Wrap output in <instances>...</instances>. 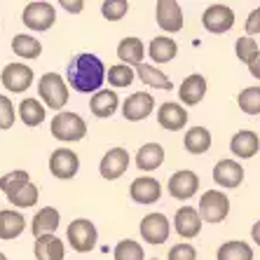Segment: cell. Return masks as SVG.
<instances>
[{
	"instance_id": "23",
	"label": "cell",
	"mask_w": 260,
	"mask_h": 260,
	"mask_svg": "<svg viewBox=\"0 0 260 260\" xmlns=\"http://www.w3.org/2000/svg\"><path fill=\"white\" fill-rule=\"evenodd\" d=\"M59 228V211L52 209V206H45L36 213L33 218V225H30V232L33 237H43V235H54V230Z\"/></svg>"
},
{
	"instance_id": "30",
	"label": "cell",
	"mask_w": 260,
	"mask_h": 260,
	"mask_svg": "<svg viewBox=\"0 0 260 260\" xmlns=\"http://www.w3.org/2000/svg\"><path fill=\"white\" fill-rule=\"evenodd\" d=\"M185 150L192 152V155H204L209 148H211V134L204 127H192L185 134Z\"/></svg>"
},
{
	"instance_id": "34",
	"label": "cell",
	"mask_w": 260,
	"mask_h": 260,
	"mask_svg": "<svg viewBox=\"0 0 260 260\" xmlns=\"http://www.w3.org/2000/svg\"><path fill=\"white\" fill-rule=\"evenodd\" d=\"M237 101L246 115H260V87H246Z\"/></svg>"
},
{
	"instance_id": "10",
	"label": "cell",
	"mask_w": 260,
	"mask_h": 260,
	"mask_svg": "<svg viewBox=\"0 0 260 260\" xmlns=\"http://www.w3.org/2000/svg\"><path fill=\"white\" fill-rule=\"evenodd\" d=\"M127 169H129V152L124 148H110L103 155L101 167H99V171H101V176L106 181H115Z\"/></svg>"
},
{
	"instance_id": "22",
	"label": "cell",
	"mask_w": 260,
	"mask_h": 260,
	"mask_svg": "<svg viewBox=\"0 0 260 260\" xmlns=\"http://www.w3.org/2000/svg\"><path fill=\"white\" fill-rule=\"evenodd\" d=\"M117 106H120V99H117V94L113 89L96 91L89 101V108L96 117H113L115 115V110H117Z\"/></svg>"
},
{
	"instance_id": "35",
	"label": "cell",
	"mask_w": 260,
	"mask_h": 260,
	"mask_svg": "<svg viewBox=\"0 0 260 260\" xmlns=\"http://www.w3.org/2000/svg\"><path fill=\"white\" fill-rule=\"evenodd\" d=\"M115 260H143V248L134 239H122L115 246Z\"/></svg>"
},
{
	"instance_id": "13",
	"label": "cell",
	"mask_w": 260,
	"mask_h": 260,
	"mask_svg": "<svg viewBox=\"0 0 260 260\" xmlns=\"http://www.w3.org/2000/svg\"><path fill=\"white\" fill-rule=\"evenodd\" d=\"M204 28L211 33H228L235 24V12L228 5H211L202 17Z\"/></svg>"
},
{
	"instance_id": "40",
	"label": "cell",
	"mask_w": 260,
	"mask_h": 260,
	"mask_svg": "<svg viewBox=\"0 0 260 260\" xmlns=\"http://www.w3.org/2000/svg\"><path fill=\"white\" fill-rule=\"evenodd\" d=\"M14 124V103L0 94V129H10Z\"/></svg>"
},
{
	"instance_id": "43",
	"label": "cell",
	"mask_w": 260,
	"mask_h": 260,
	"mask_svg": "<svg viewBox=\"0 0 260 260\" xmlns=\"http://www.w3.org/2000/svg\"><path fill=\"white\" fill-rule=\"evenodd\" d=\"M61 7H66L68 12H73V14H78L80 10H82V3H80V0H75V3H68V0H61Z\"/></svg>"
},
{
	"instance_id": "9",
	"label": "cell",
	"mask_w": 260,
	"mask_h": 260,
	"mask_svg": "<svg viewBox=\"0 0 260 260\" xmlns=\"http://www.w3.org/2000/svg\"><path fill=\"white\" fill-rule=\"evenodd\" d=\"M3 87L10 91H26L33 85V68H28L26 63H10V66L3 68Z\"/></svg>"
},
{
	"instance_id": "45",
	"label": "cell",
	"mask_w": 260,
	"mask_h": 260,
	"mask_svg": "<svg viewBox=\"0 0 260 260\" xmlns=\"http://www.w3.org/2000/svg\"><path fill=\"white\" fill-rule=\"evenodd\" d=\"M251 237H253V242L260 246V220L253 225V230H251Z\"/></svg>"
},
{
	"instance_id": "2",
	"label": "cell",
	"mask_w": 260,
	"mask_h": 260,
	"mask_svg": "<svg viewBox=\"0 0 260 260\" xmlns=\"http://www.w3.org/2000/svg\"><path fill=\"white\" fill-rule=\"evenodd\" d=\"M38 94L52 110H61L68 101V87L59 73H45L38 82Z\"/></svg>"
},
{
	"instance_id": "39",
	"label": "cell",
	"mask_w": 260,
	"mask_h": 260,
	"mask_svg": "<svg viewBox=\"0 0 260 260\" xmlns=\"http://www.w3.org/2000/svg\"><path fill=\"white\" fill-rule=\"evenodd\" d=\"M7 200L12 202L14 206H19V209H28V206H33L38 202V188L33 185V183H28L24 190H19L17 194L7 197Z\"/></svg>"
},
{
	"instance_id": "24",
	"label": "cell",
	"mask_w": 260,
	"mask_h": 260,
	"mask_svg": "<svg viewBox=\"0 0 260 260\" xmlns=\"http://www.w3.org/2000/svg\"><path fill=\"white\" fill-rule=\"evenodd\" d=\"M26 230V218L19 211L3 209L0 211V239H17Z\"/></svg>"
},
{
	"instance_id": "21",
	"label": "cell",
	"mask_w": 260,
	"mask_h": 260,
	"mask_svg": "<svg viewBox=\"0 0 260 260\" xmlns=\"http://www.w3.org/2000/svg\"><path fill=\"white\" fill-rule=\"evenodd\" d=\"M148 54H150V59L155 61V63H169V61L178 54V45H176V40L169 36H157L150 40Z\"/></svg>"
},
{
	"instance_id": "36",
	"label": "cell",
	"mask_w": 260,
	"mask_h": 260,
	"mask_svg": "<svg viewBox=\"0 0 260 260\" xmlns=\"http://www.w3.org/2000/svg\"><path fill=\"white\" fill-rule=\"evenodd\" d=\"M108 82L113 87H129L134 82V68L124 66V63L110 66L108 68Z\"/></svg>"
},
{
	"instance_id": "7",
	"label": "cell",
	"mask_w": 260,
	"mask_h": 260,
	"mask_svg": "<svg viewBox=\"0 0 260 260\" xmlns=\"http://www.w3.org/2000/svg\"><path fill=\"white\" fill-rule=\"evenodd\" d=\"M80 169V159L71 148H56L49 157V171L52 176H56L59 181H71L73 176Z\"/></svg>"
},
{
	"instance_id": "11",
	"label": "cell",
	"mask_w": 260,
	"mask_h": 260,
	"mask_svg": "<svg viewBox=\"0 0 260 260\" xmlns=\"http://www.w3.org/2000/svg\"><path fill=\"white\" fill-rule=\"evenodd\" d=\"M141 235L148 244H164L169 239V220L164 213H150L141 220Z\"/></svg>"
},
{
	"instance_id": "37",
	"label": "cell",
	"mask_w": 260,
	"mask_h": 260,
	"mask_svg": "<svg viewBox=\"0 0 260 260\" xmlns=\"http://www.w3.org/2000/svg\"><path fill=\"white\" fill-rule=\"evenodd\" d=\"M237 56H239V61H244V63H251V61L258 56V43H255L251 36H244L237 40Z\"/></svg>"
},
{
	"instance_id": "17",
	"label": "cell",
	"mask_w": 260,
	"mask_h": 260,
	"mask_svg": "<svg viewBox=\"0 0 260 260\" xmlns=\"http://www.w3.org/2000/svg\"><path fill=\"white\" fill-rule=\"evenodd\" d=\"M157 24L162 30H169V33L183 28V12L176 0H159L157 3Z\"/></svg>"
},
{
	"instance_id": "5",
	"label": "cell",
	"mask_w": 260,
	"mask_h": 260,
	"mask_svg": "<svg viewBox=\"0 0 260 260\" xmlns=\"http://www.w3.org/2000/svg\"><path fill=\"white\" fill-rule=\"evenodd\" d=\"M230 213V200L220 190H206L200 200V216L206 223H220Z\"/></svg>"
},
{
	"instance_id": "41",
	"label": "cell",
	"mask_w": 260,
	"mask_h": 260,
	"mask_svg": "<svg viewBox=\"0 0 260 260\" xmlns=\"http://www.w3.org/2000/svg\"><path fill=\"white\" fill-rule=\"evenodd\" d=\"M169 260H197V251L190 244H176L169 251Z\"/></svg>"
},
{
	"instance_id": "16",
	"label": "cell",
	"mask_w": 260,
	"mask_h": 260,
	"mask_svg": "<svg viewBox=\"0 0 260 260\" xmlns=\"http://www.w3.org/2000/svg\"><path fill=\"white\" fill-rule=\"evenodd\" d=\"M213 181L223 188H239L244 181V169L239 162H232V159H220V162L213 167Z\"/></svg>"
},
{
	"instance_id": "28",
	"label": "cell",
	"mask_w": 260,
	"mask_h": 260,
	"mask_svg": "<svg viewBox=\"0 0 260 260\" xmlns=\"http://www.w3.org/2000/svg\"><path fill=\"white\" fill-rule=\"evenodd\" d=\"M45 115H47V110H45V106L40 101H36V99H24V101L19 103V117H21V122H24L26 127L43 124Z\"/></svg>"
},
{
	"instance_id": "19",
	"label": "cell",
	"mask_w": 260,
	"mask_h": 260,
	"mask_svg": "<svg viewBox=\"0 0 260 260\" xmlns=\"http://www.w3.org/2000/svg\"><path fill=\"white\" fill-rule=\"evenodd\" d=\"M206 94V80L202 75H188V78L183 80V85L178 87V96L185 106H197V103L204 99Z\"/></svg>"
},
{
	"instance_id": "42",
	"label": "cell",
	"mask_w": 260,
	"mask_h": 260,
	"mask_svg": "<svg viewBox=\"0 0 260 260\" xmlns=\"http://www.w3.org/2000/svg\"><path fill=\"white\" fill-rule=\"evenodd\" d=\"M246 33H248L251 38L260 33V7L248 14V19H246Z\"/></svg>"
},
{
	"instance_id": "29",
	"label": "cell",
	"mask_w": 260,
	"mask_h": 260,
	"mask_svg": "<svg viewBox=\"0 0 260 260\" xmlns=\"http://www.w3.org/2000/svg\"><path fill=\"white\" fill-rule=\"evenodd\" d=\"M136 73H139L141 82H143L145 87H155V89H171V80L164 75L159 68L150 66V63H141V66H136Z\"/></svg>"
},
{
	"instance_id": "38",
	"label": "cell",
	"mask_w": 260,
	"mask_h": 260,
	"mask_svg": "<svg viewBox=\"0 0 260 260\" xmlns=\"http://www.w3.org/2000/svg\"><path fill=\"white\" fill-rule=\"evenodd\" d=\"M127 12H129L127 0H106L101 5V14L108 19V21H117V19H122Z\"/></svg>"
},
{
	"instance_id": "1",
	"label": "cell",
	"mask_w": 260,
	"mask_h": 260,
	"mask_svg": "<svg viewBox=\"0 0 260 260\" xmlns=\"http://www.w3.org/2000/svg\"><path fill=\"white\" fill-rule=\"evenodd\" d=\"M68 85L80 94H89V91H101L99 87H103L106 80V66L96 54H75L68 61V71H66Z\"/></svg>"
},
{
	"instance_id": "47",
	"label": "cell",
	"mask_w": 260,
	"mask_h": 260,
	"mask_svg": "<svg viewBox=\"0 0 260 260\" xmlns=\"http://www.w3.org/2000/svg\"><path fill=\"white\" fill-rule=\"evenodd\" d=\"M152 260H157V258H152Z\"/></svg>"
},
{
	"instance_id": "3",
	"label": "cell",
	"mask_w": 260,
	"mask_h": 260,
	"mask_svg": "<svg viewBox=\"0 0 260 260\" xmlns=\"http://www.w3.org/2000/svg\"><path fill=\"white\" fill-rule=\"evenodd\" d=\"M52 136L63 143L82 141L87 136V124L78 113H59L52 120Z\"/></svg>"
},
{
	"instance_id": "6",
	"label": "cell",
	"mask_w": 260,
	"mask_h": 260,
	"mask_svg": "<svg viewBox=\"0 0 260 260\" xmlns=\"http://www.w3.org/2000/svg\"><path fill=\"white\" fill-rule=\"evenodd\" d=\"M21 19H24V26L30 30H49L56 21V10L49 3H28Z\"/></svg>"
},
{
	"instance_id": "46",
	"label": "cell",
	"mask_w": 260,
	"mask_h": 260,
	"mask_svg": "<svg viewBox=\"0 0 260 260\" xmlns=\"http://www.w3.org/2000/svg\"><path fill=\"white\" fill-rule=\"evenodd\" d=\"M0 260H7V258H5V255H3V253H0Z\"/></svg>"
},
{
	"instance_id": "20",
	"label": "cell",
	"mask_w": 260,
	"mask_h": 260,
	"mask_svg": "<svg viewBox=\"0 0 260 260\" xmlns=\"http://www.w3.org/2000/svg\"><path fill=\"white\" fill-rule=\"evenodd\" d=\"M230 150L235 152L237 157H242V159L253 157L255 152L260 150L258 134H255V132H248V129H244V132H237L235 136H232V141H230Z\"/></svg>"
},
{
	"instance_id": "32",
	"label": "cell",
	"mask_w": 260,
	"mask_h": 260,
	"mask_svg": "<svg viewBox=\"0 0 260 260\" xmlns=\"http://www.w3.org/2000/svg\"><path fill=\"white\" fill-rule=\"evenodd\" d=\"M216 255L218 260H253V248L246 242H225Z\"/></svg>"
},
{
	"instance_id": "12",
	"label": "cell",
	"mask_w": 260,
	"mask_h": 260,
	"mask_svg": "<svg viewBox=\"0 0 260 260\" xmlns=\"http://www.w3.org/2000/svg\"><path fill=\"white\" fill-rule=\"evenodd\" d=\"M152 108H155V99H152L150 94H145V91H136V94H132V96L124 101L122 115L129 122H141L150 115Z\"/></svg>"
},
{
	"instance_id": "8",
	"label": "cell",
	"mask_w": 260,
	"mask_h": 260,
	"mask_svg": "<svg viewBox=\"0 0 260 260\" xmlns=\"http://www.w3.org/2000/svg\"><path fill=\"white\" fill-rule=\"evenodd\" d=\"M167 188H169V194L174 200H190V197H194L197 190H200V176L188 169L176 171L169 178V185H167Z\"/></svg>"
},
{
	"instance_id": "18",
	"label": "cell",
	"mask_w": 260,
	"mask_h": 260,
	"mask_svg": "<svg viewBox=\"0 0 260 260\" xmlns=\"http://www.w3.org/2000/svg\"><path fill=\"white\" fill-rule=\"evenodd\" d=\"M157 122L164 129H169V132H178V129L185 127L188 113H185V108L178 106V103H164L157 110Z\"/></svg>"
},
{
	"instance_id": "26",
	"label": "cell",
	"mask_w": 260,
	"mask_h": 260,
	"mask_svg": "<svg viewBox=\"0 0 260 260\" xmlns=\"http://www.w3.org/2000/svg\"><path fill=\"white\" fill-rule=\"evenodd\" d=\"M164 162V148L159 143H145L136 152V167L141 171H152Z\"/></svg>"
},
{
	"instance_id": "44",
	"label": "cell",
	"mask_w": 260,
	"mask_h": 260,
	"mask_svg": "<svg viewBox=\"0 0 260 260\" xmlns=\"http://www.w3.org/2000/svg\"><path fill=\"white\" fill-rule=\"evenodd\" d=\"M248 71H251V75H253V78L260 80V52H258V56L248 63Z\"/></svg>"
},
{
	"instance_id": "33",
	"label": "cell",
	"mask_w": 260,
	"mask_h": 260,
	"mask_svg": "<svg viewBox=\"0 0 260 260\" xmlns=\"http://www.w3.org/2000/svg\"><path fill=\"white\" fill-rule=\"evenodd\" d=\"M28 183H30V176L26 174V171H21V169L0 176V190H3L7 197H12V194H17L19 190H24Z\"/></svg>"
},
{
	"instance_id": "25",
	"label": "cell",
	"mask_w": 260,
	"mask_h": 260,
	"mask_svg": "<svg viewBox=\"0 0 260 260\" xmlns=\"http://www.w3.org/2000/svg\"><path fill=\"white\" fill-rule=\"evenodd\" d=\"M38 260H63V242L54 235H43L36 239Z\"/></svg>"
},
{
	"instance_id": "27",
	"label": "cell",
	"mask_w": 260,
	"mask_h": 260,
	"mask_svg": "<svg viewBox=\"0 0 260 260\" xmlns=\"http://www.w3.org/2000/svg\"><path fill=\"white\" fill-rule=\"evenodd\" d=\"M145 47L139 38H124L117 45V56L124 61V66H141L143 63Z\"/></svg>"
},
{
	"instance_id": "4",
	"label": "cell",
	"mask_w": 260,
	"mask_h": 260,
	"mask_svg": "<svg viewBox=\"0 0 260 260\" xmlns=\"http://www.w3.org/2000/svg\"><path fill=\"white\" fill-rule=\"evenodd\" d=\"M68 244H71L78 253H89L91 248L96 246V228L87 218H75L66 230Z\"/></svg>"
},
{
	"instance_id": "14",
	"label": "cell",
	"mask_w": 260,
	"mask_h": 260,
	"mask_svg": "<svg viewBox=\"0 0 260 260\" xmlns=\"http://www.w3.org/2000/svg\"><path fill=\"white\" fill-rule=\"evenodd\" d=\"M174 228H176V232H178L181 237H185V239L197 237L200 230H202L200 211L192 209V206H183V209H178V211H176V218H174Z\"/></svg>"
},
{
	"instance_id": "31",
	"label": "cell",
	"mask_w": 260,
	"mask_h": 260,
	"mask_svg": "<svg viewBox=\"0 0 260 260\" xmlns=\"http://www.w3.org/2000/svg\"><path fill=\"white\" fill-rule=\"evenodd\" d=\"M12 49H14V54H19L21 59H38L40 52H43V45L38 43L33 36L21 33V36L12 38Z\"/></svg>"
},
{
	"instance_id": "15",
	"label": "cell",
	"mask_w": 260,
	"mask_h": 260,
	"mask_svg": "<svg viewBox=\"0 0 260 260\" xmlns=\"http://www.w3.org/2000/svg\"><path fill=\"white\" fill-rule=\"evenodd\" d=\"M129 194H132V200L139 202V204H152V202L159 200V194H162V185H159L157 178L141 176V178H136V181L132 183Z\"/></svg>"
}]
</instances>
